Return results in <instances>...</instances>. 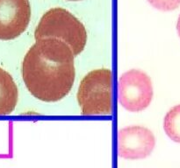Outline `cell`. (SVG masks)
Here are the masks:
<instances>
[{"instance_id": "obj_1", "label": "cell", "mask_w": 180, "mask_h": 168, "mask_svg": "<svg viewBox=\"0 0 180 168\" xmlns=\"http://www.w3.org/2000/svg\"><path fill=\"white\" fill-rule=\"evenodd\" d=\"M74 58L71 48L60 40H36L22 62V77L26 89L42 102L62 100L74 84Z\"/></svg>"}, {"instance_id": "obj_2", "label": "cell", "mask_w": 180, "mask_h": 168, "mask_svg": "<svg viewBox=\"0 0 180 168\" xmlns=\"http://www.w3.org/2000/svg\"><path fill=\"white\" fill-rule=\"evenodd\" d=\"M36 40L56 39L66 43L75 56L85 48L87 32L84 25L72 13L62 7L51 8L40 19L34 32Z\"/></svg>"}, {"instance_id": "obj_3", "label": "cell", "mask_w": 180, "mask_h": 168, "mask_svg": "<svg viewBox=\"0 0 180 168\" xmlns=\"http://www.w3.org/2000/svg\"><path fill=\"white\" fill-rule=\"evenodd\" d=\"M76 98L84 116L112 115V71L100 68L88 73L81 81Z\"/></svg>"}, {"instance_id": "obj_4", "label": "cell", "mask_w": 180, "mask_h": 168, "mask_svg": "<svg viewBox=\"0 0 180 168\" xmlns=\"http://www.w3.org/2000/svg\"><path fill=\"white\" fill-rule=\"evenodd\" d=\"M153 98V87L149 76L138 69L124 73L119 81V100L130 112H140L149 107Z\"/></svg>"}, {"instance_id": "obj_5", "label": "cell", "mask_w": 180, "mask_h": 168, "mask_svg": "<svg viewBox=\"0 0 180 168\" xmlns=\"http://www.w3.org/2000/svg\"><path fill=\"white\" fill-rule=\"evenodd\" d=\"M155 146L154 134L143 126H128L119 131L118 154L120 158L143 159L151 154Z\"/></svg>"}, {"instance_id": "obj_6", "label": "cell", "mask_w": 180, "mask_h": 168, "mask_svg": "<svg viewBox=\"0 0 180 168\" xmlns=\"http://www.w3.org/2000/svg\"><path fill=\"white\" fill-rule=\"evenodd\" d=\"M30 18L29 0H0V40H11L20 36Z\"/></svg>"}, {"instance_id": "obj_7", "label": "cell", "mask_w": 180, "mask_h": 168, "mask_svg": "<svg viewBox=\"0 0 180 168\" xmlns=\"http://www.w3.org/2000/svg\"><path fill=\"white\" fill-rule=\"evenodd\" d=\"M19 91L12 75L0 67V116L11 114L17 105Z\"/></svg>"}, {"instance_id": "obj_8", "label": "cell", "mask_w": 180, "mask_h": 168, "mask_svg": "<svg viewBox=\"0 0 180 168\" xmlns=\"http://www.w3.org/2000/svg\"><path fill=\"white\" fill-rule=\"evenodd\" d=\"M163 130L172 141L180 143V104L167 112L163 120Z\"/></svg>"}, {"instance_id": "obj_9", "label": "cell", "mask_w": 180, "mask_h": 168, "mask_svg": "<svg viewBox=\"0 0 180 168\" xmlns=\"http://www.w3.org/2000/svg\"><path fill=\"white\" fill-rule=\"evenodd\" d=\"M155 9L170 12L177 9L180 6V0H147Z\"/></svg>"}, {"instance_id": "obj_10", "label": "cell", "mask_w": 180, "mask_h": 168, "mask_svg": "<svg viewBox=\"0 0 180 168\" xmlns=\"http://www.w3.org/2000/svg\"><path fill=\"white\" fill-rule=\"evenodd\" d=\"M177 31H178V36L180 38V15L178 19V23H177Z\"/></svg>"}, {"instance_id": "obj_11", "label": "cell", "mask_w": 180, "mask_h": 168, "mask_svg": "<svg viewBox=\"0 0 180 168\" xmlns=\"http://www.w3.org/2000/svg\"><path fill=\"white\" fill-rule=\"evenodd\" d=\"M68 1H80V0H68Z\"/></svg>"}]
</instances>
